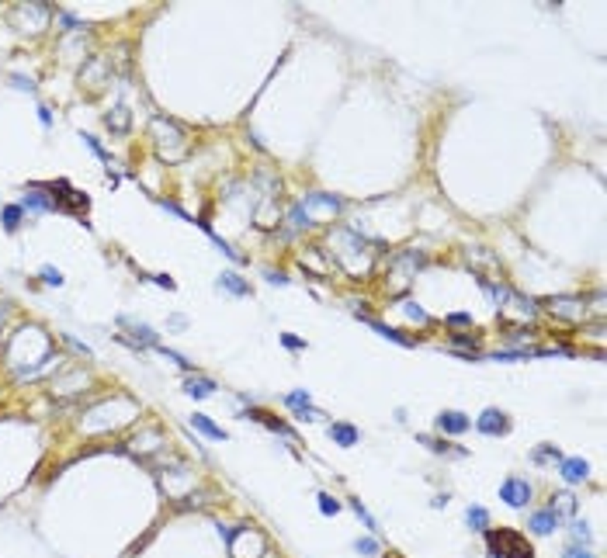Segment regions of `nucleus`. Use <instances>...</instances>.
Here are the masks:
<instances>
[{"label": "nucleus", "mask_w": 607, "mask_h": 558, "mask_svg": "<svg viewBox=\"0 0 607 558\" xmlns=\"http://www.w3.org/2000/svg\"><path fill=\"white\" fill-rule=\"evenodd\" d=\"M482 537H486L489 558H534L531 541H527L520 530H514V527H500V530H496V527H486Z\"/></svg>", "instance_id": "obj_1"}, {"label": "nucleus", "mask_w": 607, "mask_h": 558, "mask_svg": "<svg viewBox=\"0 0 607 558\" xmlns=\"http://www.w3.org/2000/svg\"><path fill=\"white\" fill-rule=\"evenodd\" d=\"M150 132H153V142H156V149H160V156L163 160H181L184 153H188V132L174 122V118H163V115H156L153 122H150Z\"/></svg>", "instance_id": "obj_2"}, {"label": "nucleus", "mask_w": 607, "mask_h": 558, "mask_svg": "<svg viewBox=\"0 0 607 558\" xmlns=\"http://www.w3.org/2000/svg\"><path fill=\"white\" fill-rule=\"evenodd\" d=\"M42 187L53 194V205H56V212H70V215H80V212H87V194L73 191V187H70V180H53V184H42Z\"/></svg>", "instance_id": "obj_3"}, {"label": "nucleus", "mask_w": 607, "mask_h": 558, "mask_svg": "<svg viewBox=\"0 0 607 558\" xmlns=\"http://www.w3.org/2000/svg\"><path fill=\"white\" fill-rule=\"evenodd\" d=\"M500 499L510 506V510H524L531 499H534V485L520 475H510L503 485H500Z\"/></svg>", "instance_id": "obj_4"}, {"label": "nucleus", "mask_w": 607, "mask_h": 558, "mask_svg": "<svg viewBox=\"0 0 607 558\" xmlns=\"http://www.w3.org/2000/svg\"><path fill=\"white\" fill-rule=\"evenodd\" d=\"M545 306L559 319H569V323H583L586 319V302L576 299V295H555V299H545Z\"/></svg>", "instance_id": "obj_5"}, {"label": "nucleus", "mask_w": 607, "mask_h": 558, "mask_svg": "<svg viewBox=\"0 0 607 558\" xmlns=\"http://www.w3.org/2000/svg\"><path fill=\"white\" fill-rule=\"evenodd\" d=\"M475 430L486 437H507L510 434V416L503 409H482L475 420Z\"/></svg>", "instance_id": "obj_6"}, {"label": "nucleus", "mask_w": 607, "mask_h": 558, "mask_svg": "<svg viewBox=\"0 0 607 558\" xmlns=\"http://www.w3.org/2000/svg\"><path fill=\"white\" fill-rule=\"evenodd\" d=\"M434 427H437L441 434H451V437H462V434H469V430H472V420H469L465 413H458V409H444V413H437V420H434Z\"/></svg>", "instance_id": "obj_7"}, {"label": "nucleus", "mask_w": 607, "mask_h": 558, "mask_svg": "<svg viewBox=\"0 0 607 558\" xmlns=\"http://www.w3.org/2000/svg\"><path fill=\"white\" fill-rule=\"evenodd\" d=\"M284 406L295 413V420H313V416H323V413L313 406V396H309L306 389H295V392H288V396H284Z\"/></svg>", "instance_id": "obj_8"}, {"label": "nucleus", "mask_w": 607, "mask_h": 558, "mask_svg": "<svg viewBox=\"0 0 607 558\" xmlns=\"http://www.w3.org/2000/svg\"><path fill=\"white\" fill-rule=\"evenodd\" d=\"M21 208H25V212H35V215H42V212H56L53 194H49L42 184H28V191H25V198H21Z\"/></svg>", "instance_id": "obj_9"}, {"label": "nucleus", "mask_w": 607, "mask_h": 558, "mask_svg": "<svg viewBox=\"0 0 607 558\" xmlns=\"http://www.w3.org/2000/svg\"><path fill=\"white\" fill-rule=\"evenodd\" d=\"M358 319H361L365 326H372L379 337H386L389 344H399V347H417V340H413V337H406L403 330H396V326H389V323H382V319H375V316H361V313H358Z\"/></svg>", "instance_id": "obj_10"}, {"label": "nucleus", "mask_w": 607, "mask_h": 558, "mask_svg": "<svg viewBox=\"0 0 607 558\" xmlns=\"http://www.w3.org/2000/svg\"><path fill=\"white\" fill-rule=\"evenodd\" d=\"M559 527H562V520H559L548 506H545V510H534V513L527 517V530L538 534V537H548V534H555Z\"/></svg>", "instance_id": "obj_11"}, {"label": "nucleus", "mask_w": 607, "mask_h": 558, "mask_svg": "<svg viewBox=\"0 0 607 558\" xmlns=\"http://www.w3.org/2000/svg\"><path fill=\"white\" fill-rule=\"evenodd\" d=\"M327 437H330L337 447H354V444L361 440L358 427H354V423H347V420H334V423L327 427Z\"/></svg>", "instance_id": "obj_12"}, {"label": "nucleus", "mask_w": 607, "mask_h": 558, "mask_svg": "<svg viewBox=\"0 0 607 558\" xmlns=\"http://www.w3.org/2000/svg\"><path fill=\"white\" fill-rule=\"evenodd\" d=\"M559 475H562L565 485H579V482H586L590 465H586L583 458H562V461H559Z\"/></svg>", "instance_id": "obj_13"}, {"label": "nucleus", "mask_w": 607, "mask_h": 558, "mask_svg": "<svg viewBox=\"0 0 607 558\" xmlns=\"http://www.w3.org/2000/svg\"><path fill=\"white\" fill-rule=\"evenodd\" d=\"M246 420H257V423H264L267 430H274V434H281V437H291V440H295V430H291L284 420L271 416L267 409H257V406H250V409H246Z\"/></svg>", "instance_id": "obj_14"}, {"label": "nucleus", "mask_w": 607, "mask_h": 558, "mask_svg": "<svg viewBox=\"0 0 607 558\" xmlns=\"http://www.w3.org/2000/svg\"><path fill=\"white\" fill-rule=\"evenodd\" d=\"M194 225H201V232H205V236H208V239H212V243H215V250H222V257H229V260H233V263H246V257H243V253H239V250H236V246H233V243H226V239H222V236H215V229H212V225H208V222H205V218H198V222H194Z\"/></svg>", "instance_id": "obj_15"}, {"label": "nucleus", "mask_w": 607, "mask_h": 558, "mask_svg": "<svg viewBox=\"0 0 607 558\" xmlns=\"http://www.w3.org/2000/svg\"><path fill=\"white\" fill-rule=\"evenodd\" d=\"M118 326H129L132 337H139V347H156V344H160L156 330L146 326V323H136V319H129V316H118Z\"/></svg>", "instance_id": "obj_16"}, {"label": "nucleus", "mask_w": 607, "mask_h": 558, "mask_svg": "<svg viewBox=\"0 0 607 558\" xmlns=\"http://www.w3.org/2000/svg\"><path fill=\"white\" fill-rule=\"evenodd\" d=\"M184 392H188L191 399H208V396L215 392V382L205 378V375H188V378H184Z\"/></svg>", "instance_id": "obj_17"}, {"label": "nucleus", "mask_w": 607, "mask_h": 558, "mask_svg": "<svg viewBox=\"0 0 607 558\" xmlns=\"http://www.w3.org/2000/svg\"><path fill=\"white\" fill-rule=\"evenodd\" d=\"M222 292H229V295H236V299H246L250 295V285L243 281L239 274H233V270H226V274H219V281H215Z\"/></svg>", "instance_id": "obj_18"}, {"label": "nucleus", "mask_w": 607, "mask_h": 558, "mask_svg": "<svg viewBox=\"0 0 607 558\" xmlns=\"http://www.w3.org/2000/svg\"><path fill=\"white\" fill-rule=\"evenodd\" d=\"M191 427H194L198 434H205L208 440H226V437H229V434H226L222 427H215L212 416H205V413H194V416H191Z\"/></svg>", "instance_id": "obj_19"}, {"label": "nucleus", "mask_w": 607, "mask_h": 558, "mask_svg": "<svg viewBox=\"0 0 607 558\" xmlns=\"http://www.w3.org/2000/svg\"><path fill=\"white\" fill-rule=\"evenodd\" d=\"M21 222H25V208L21 205H4L0 208V225H4L8 232H18Z\"/></svg>", "instance_id": "obj_20"}, {"label": "nucleus", "mask_w": 607, "mask_h": 558, "mask_svg": "<svg viewBox=\"0 0 607 558\" xmlns=\"http://www.w3.org/2000/svg\"><path fill=\"white\" fill-rule=\"evenodd\" d=\"M417 440H420L424 447H431L434 454H458V458H465V454H469L465 447H455V444H444V440H437V437H431V434H417Z\"/></svg>", "instance_id": "obj_21"}, {"label": "nucleus", "mask_w": 607, "mask_h": 558, "mask_svg": "<svg viewBox=\"0 0 607 558\" xmlns=\"http://www.w3.org/2000/svg\"><path fill=\"white\" fill-rule=\"evenodd\" d=\"M548 503H552L548 510H552L559 520H565V517H572V513H576V499H572V492H559V496H552Z\"/></svg>", "instance_id": "obj_22"}, {"label": "nucleus", "mask_w": 607, "mask_h": 558, "mask_svg": "<svg viewBox=\"0 0 607 558\" xmlns=\"http://www.w3.org/2000/svg\"><path fill=\"white\" fill-rule=\"evenodd\" d=\"M465 523H469L475 534H482V530L489 527V510H486V506H475V503H472V506L465 510Z\"/></svg>", "instance_id": "obj_23"}, {"label": "nucleus", "mask_w": 607, "mask_h": 558, "mask_svg": "<svg viewBox=\"0 0 607 558\" xmlns=\"http://www.w3.org/2000/svg\"><path fill=\"white\" fill-rule=\"evenodd\" d=\"M288 225L295 229V232H302V229H309L313 225V215H309V208L306 205H291V212H288Z\"/></svg>", "instance_id": "obj_24"}, {"label": "nucleus", "mask_w": 607, "mask_h": 558, "mask_svg": "<svg viewBox=\"0 0 607 558\" xmlns=\"http://www.w3.org/2000/svg\"><path fill=\"white\" fill-rule=\"evenodd\" d=\"M531 461H534V465H545V461H562V451H559V447H552V444H541V447L531 454Z\"/></svg>", "instance_id": "obj_25"}, {"label": "nucleus", "mask_w": 607, "mask_h": 558, "mask_svg": "<svg viewBox=\"0 0 607 558\" xmlns=\"http://www.w3.org/2000/svg\"><path fill=\"white\" fill-rule=\"evenodd\" d=\"M351 510H354V513L361 517V523H365V527H368L372 534H379V520H375V517H372V513L365 510V503H361V499H351Z\"/></svg>", "instance_id": "obj_26"}, {"label": "nucleus", "mask_w": 607, "mask_h": 558, "mask_svg": "<svg viewBox=\"0 0 607 558\" xmlns=\"http://www.w3.org/2000/svg\"><path fill=\"white\" fill-rule=\"evenodd\" d=\"M80 139L87 142V149H91V153H94L98 160H105V163H111V153H108V149H105V146H101V142H98L94 136H87V132H80Z\"/></svg>", "instance_id": "obj_27"}, {"label": "nucleus", "mask_w": 607, "mask_h": 558, "mask_svg": "<svg viewBox=\"0 0 607 558\" xmlns=\"http://www.w3.org/2000/svg\"><path fill=\"white\" fill-rule=\"evenodd\" d=\"M320 513L323 517H337L341 513V499H334L330 492H320Z\"/></svg>", "instance_id": "obj_28"}, {"label": "nucleus", "mask_w": 607, "mask_h": 558, "mask_svg": "<svg viewBox=\"0 0 607 558\" xmlns=\"http://www.w3.org/2000/svg\"><path fill=\"white\" fill-rule=\"evenodd\" d=\"M354 551L375 558V555H379V537H375V534H372V537H358V541H354Z\"/></svg>", "instance_id": "obj_29"}, {"label": "nucleus", "mask_w": 607, "mask_h": 558, "mask_svg": "<svg viewBox=\"0 0 607 558\" xmlns=\"http://www.w3.org/2000/svg\"><path fill=\"white\" fill-rule=\"evenodd\" d=\"M39 277H42L49 288H60V285H63V270H56V267H49V263L39 270Z\"/></svg>", "instance_id": "obj_30"}, {"label": "nucleus", "mask_w": 607, "mask_h": 558, "mask_svg": "<svg viewBox=\"0 0 607 558\" xmlns=\"http://www.w3.org/2000/svg\"><path fill=\"white\" fill-rule=\"evenodd\" d=\"M132 122H129V111L125 108H118L115 115H108V129H115V132H125Z\"/></svg>", "instance_id": "obj_31"}, {"label": "nucleus", "mask_w": 607, "mask_h": 558, "mask_svg": "<svg viewBox=\"0 0 607 558\" xmlns=\"http://www.w3.org/2000/svg\"><path fill=\"white\" fill-rule=\"evenodd\" d=\"M403 313H406L410 319H417L420 326H427V323H431V316H427V313H424V309H420L417 302H403Z\"/></svg>", "instance_id": "obj_32"}, {"label": "nucleus", "mask_w": 607, "mask_h": 558, "mask_svg": "<svg viewBox=\"0 0 607 558\" xmlns=\"http://www.w3.org/2000/svg\"><path fill=\"white\" fill-rule=\"evenodd\" d=\"M569 530H572V537H576L579 544H586V541H590V527H586V520H572V523H569Z\"/></svg>", "instance_id": "obj_33"}, {"label": "nucleus", "mask_w": 607, "mask_h": 558, "mask_svg": "<svg viewBox=\"0 0 607 558\" xmlns=\"http://www.w3.org/2000/svg\"><path fill=\"white\" fill-rule=\"evenodd\" d=\"M444 323H448L451 330H462V326H472V316H469V313H451Z\"/></svg>", "instance_id": "obj_34"}, {"label": "nucleus", "mask_w": 607, "mask_h": 558, "mask_svg": "<svg viewBox=\"0 0 607 558\" xmlns=\"http://www.w3.org/2000/svg\"><path fill=\"white\" fill-rule=\"evenodd\" d=\"M281 347H288V351H306V340L295 337V333H281Z\"/></svg>", "instance_id": "obj_35"}, {"label": "nucleus", "mask_w": 607, "mask_h": 558, "mask_svg": "<svg viewBox=\"0 0 607 558\" xmlns=\"http://www.w3.org/2000/svg\"><path fill=\"white\" fill-rule=\"evenodd\" d=\"M264 277H267V281H271V285H281V288H284V285H291V281H288V274H284V270H264Z\"/></svg>", "instance_id": "obj_36"}, {"label": "nucleus", "mask_w": 607, "mask_h": 558, "mask_svg": "<svg viewBox=\"0 0 607 558\" xmlns=\"http://www.w3.org/2000/svg\"><path fill=\"white\" fill-rule=\"evenodd\" d=\"M562 558H593V555H590L583 544H569V548L562 551Z\"/></svg>", "instance_id": "obj_37"}, {"label": "nucleus", "mask_w": 607, "mask_h": 558, "mask_svg": "<svg viewBox=\"0 0 607 558\" xmlns=\"http://www.w3.org/2000/svg\"><path fill=\"white\" fill-rule=\"evenodd\" d=\"M153 285H160V288H167V292H174V288H177L170 274H156V277H153Z\"/></svg>", "instance_id": "obj_38"}, {"label": "nucleus", "mask_w": 607, "mask_h": 558, "mask_svg": "<svg viewBox=\"0 0 607 558\" xmlns=\"http://www.w3.org/2000/svg\"><path fill=\"white\" fill-rule=\"evenodd\" d=\"M11 80L18 84V91H35V84H32V80H25V77H18V73H15Z\"/></svg>", "instance_id": "obj_39"}, {"label": "nucleus", "mask_w": 607, "mask_h": 558, "mask_svg": "<svg viewBox=\"0 0 607 558\" xmlns=\"http://www.w3.org/2000/svg\"><path fill=\"white\" fill-rule=\"evenodd\" d=\"M39 122H42V125H46V129H49V125H53V111H49V108H46V104H42V108H39Z\"/></svg>", "instance_id": "obj_40"}]
</instances>
